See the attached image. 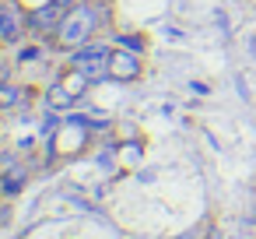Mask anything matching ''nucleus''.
I'll use <instances>...</instances> for the list:
<instances>
[{"instance_id":"1","label":"nucleus","mask_w":256,"mask_h":239,"mask_svg":"<svg viewBox=\"0 0 256 239\" xmlns=\"http://www.w3.org/2000/svg\"><path fill=\"white\" fill-rule=\"evenodd\" d=\"M102 29H109V11L106 4H98V0H81L78 8H70L56 29V36L46 43V46H56L64 53L78 50V46H88Z\"/></svg>"},{"instance_id":"2","label":"nucleus","mask_w":256,"mask_h":239,"mask_svg":"<svg viewBox=\"0 0 256 239\" xmlns=\"http://www.w3.org/2000/svg\"><path fill=\"white\" fill-rule=\"evenodd\" d=\"M109 53H112L109 39H92L88 46H78V50L67 53V67H74L78 74H84L92 81V88H95L102 81H112V74H109Z\"/></svg>"},{"instance_id":"3","label":"nucleus","mask_w":256,"mask_h":239,"mask_svg":"<svg viewBox=\"0 0 256 239\" xmlns=\"http://www.w3.org/2000/svg\"><path fill=\"white\" fill-rule=\"evenodd\" d=\"M28 15H25V25H28V36L32 39H39V43H50L53 36H56V29H60V22H64V8H56L53 0H46V4H39V8H25Z\"/></svg>"},{"instance_id":"4","label":"nucleus","mask_w":256,"mask_h":239,"mask_svg":"<svg viewBox=\"0 0 256 239\" xmlns=\"http://www.w3.org/2000/svg\"><path fill=\"white\" fill-rule=\"evenodd\" d=\"M25 4L22 0H0V43L4 46H22L25 36H28V25H25Z\"/></svg>"},{"instance_id":"5","label":"nucleus","mask_w":256,"mask_h":239,"mask_svg":"<svg viewBox=\"0 0 256 239\" xmlns=\"http://www.w3.org/2000/svg\"><path fill=\"white\" fill-rule=\"evenodd\" d=\"M109 74H112V81H120V85L140 81V78H144V53L112 46V53H109Z\"/></svg>"},{"instance_id":"6","label":"nucleus","mask_w":256,"mask_h":239,"mask_svg":"<svg viewBox=\"0 0 256 239\" xmlns=\"http://www.w3.org/2000/svg\"><path fill=\"white\" fill-rule=\"evenodd\" d=\"M42 106L46 109H53V113H67V109H74L78 106V95L56 78V81H50V88H46V95H42Z\"/></svg>"},{"instance_id":"7","label":"nucleus","mask_w":256,"mask_h":239,"mask_svg":"<svg viewBox=\"0 0 256 239\" xmlns=\"http://www.w3.org/2000/svg\"><path fill=\"white\" fill-rule=\"evenodd\" d=\"M32 102V88H22L18 81H0V113H11Z\"/></svg>"},{"instance_id":"8","label":"nucleus","mask_w":256,"mask_h":239,"mask_svg":"<svg viewBox=\"0 0 256 239\" xmlns=\"http://www.w3.org/2000/svg\"><path fill=\"white\" fill-rule=\"evenodd\" d=\"M25 183H28V165H22V162H14L8 172H0V193L4 197H18L25 190Z\"/></svg>"},{"instance_id":"9","label":"nucleus","mask_w":256,"mask_h":239,"mask_svg":"<svg viewBox=\"0 0 256 239\" xmlns=\"http://www.w3.org/2000/svg\"><path fill=\"white\" fill-rule=\"evenodd\" d=\"M109 39H112V46L134 50V53H148V39H144V32H112V29H109Z\"/></svg>"},{"instance_id":"10","label":"nucleus","mask_w":256,"mask_h":239,"mask_svg":"<svg viewBox=\"0 0 256 239\" xmlns=\"http://www.w3.org/2000/svg\"><path fill=\"white\" fill-rule=\"evenodd\" d=\"M120 158H123L126 165H137V162L144 158V141H123V144H120Z\"/></svg>"},{"instance_id":"11","label":"nucleus","mask_w":256,"mask_h":239,"mask_svg":"<svg viewBox=\"0 0 256 239\" xmlns=\"http://www.w3.org/2000/svg\"><path fill=\"white\" fill-rule=\"evenodd\" d=\"M46 50H50L46 43H42V46H22L14 64H18V67H25V64H36V60H42V57H46Z\"/></svg>"},{"instance_id":"12","label":"nucleus","mask_w":256,"mask_h":239,"mask_svg":"<svg viewBox=\"0 0 256 239\" xmlns=\"http://www.w3.org/2000/svg\"><path fill=\"white\" fill-rule=\"evenodd\" d=\"M14 71H18V64H4V60H0V81H14Z\"/></svg>"},{"instance_id":"13","label":"nucleus","mask_w":256,"mask_h":239,"mask_svg":"<svg viewBox=\"0 0 256 239\" xmlns=\"http://www.w3.org/2000/svg\"><path fill=\"white\" fill-rule=\"evenodd\" d=\"M53 4H56V8H64V11H70V8H78V4H81V0H53Z\"/></svg>"},{"instance_id":"14","label":"nucleus","mask_w":256,"mask_h":239,"mask_svg":"<svg viewBox=\"0 0 256 239\" xmlns=\"http://www.w3.org/2000/svg\"><path fill=\"white\" fill-rule=\"evenodd\" d=\"M8 218H11V211H8V204H4V200H0V225H4Z\"/></svg>"},{"instance_id":"15","label":"nucleus","mask_w":256,"mask_h":239,"mask_svg":"<svg viewBox=\"0 0 256 239\" xmlns=\"http://www.w3.org/2000/svg\"><path fill=\"white\" fill-rule=\"evenodd\" d=\"M0 50H4V43H0Z\"/></svg>"},{"instance_id":"16","label":"nucleus","mask_w":256,"mask_h":239,"mask_svg":"<svg viewBox=\"0 0 256 239\" xmlns=\"http://www.w3.org/2000/svg\"><path fill=\"white\" fill-rule=\"evenodd\" d=\"M0 151H4V144H0Z\"/></svg>"}]
</instances>
